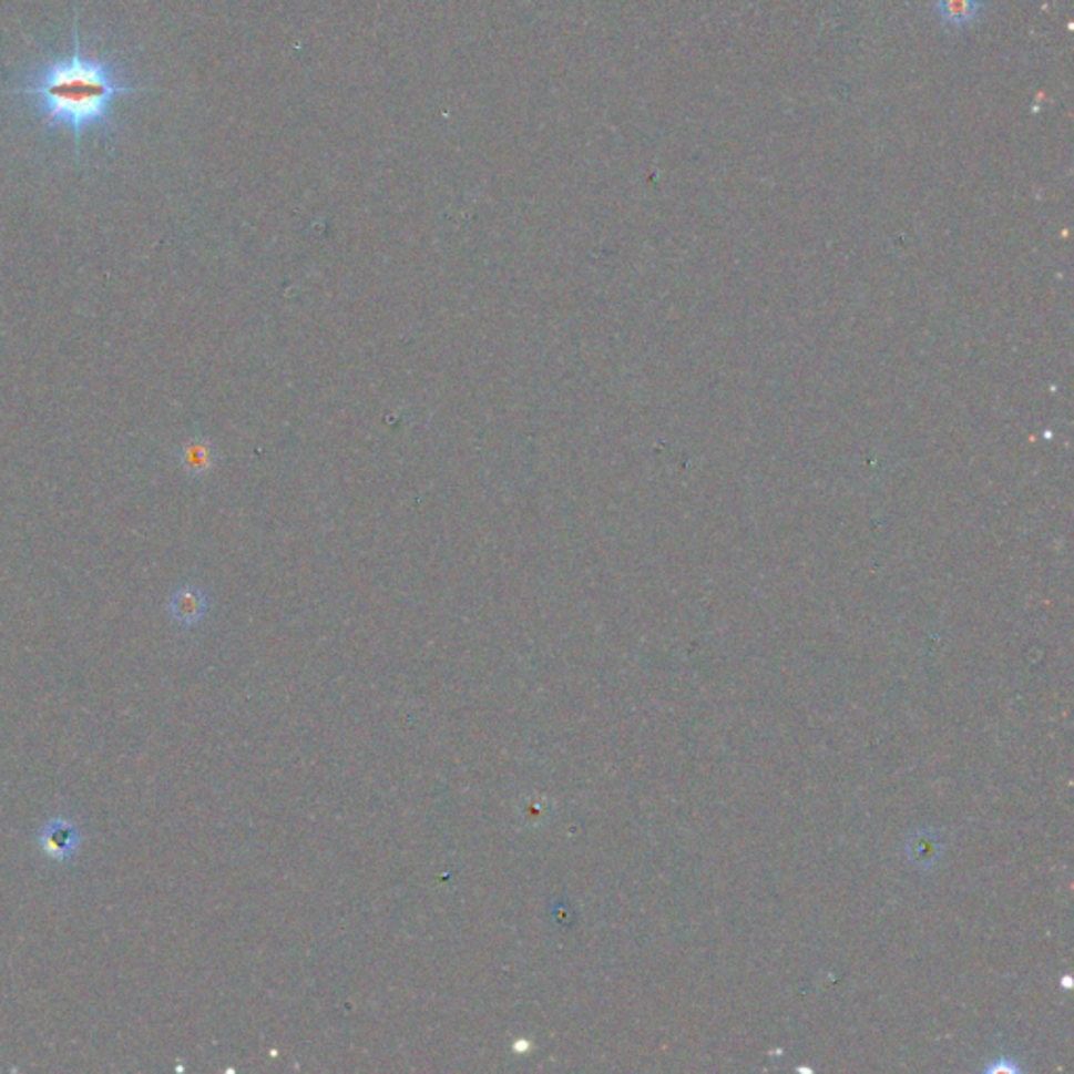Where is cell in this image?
Wrapping results in <instances>:
<instances>
[{"instance_id":"1","label":"cell","mask_w":1074,"mask_h":1074,"mask_svg":"<svg viewBox=\"0 0 1074 1074\" xmlns=\"http://www.w3.org/2000/svg\"><path fill=\"white\" fill-rule=\"evenodd\" d=\"M74 49L70 55L44 58L21 86L7 91L13 98L30 99L47 129L70 131L80 156L82 135L114 129V103L122 95L147 93L124 79L122 65L112 58H89L82 51L80 11L74 13Z\"/></svg>"},{"instance_id":"2","label":"cell","mask_w":1074,"mask_h":1074,"mask_svg":"<svg viewBox=\"0 0 1074 1074\" xmlns=\"http://www.w3.org/2000/svg\"><path fill=\"white\" fill-rule=\"evenodd\" d=\"M37 843L47 859L68 865L82 846V831L74 820L55 817L40 827Z\"/></svg>"},{"instance_id":"4","label":"cell","mask_w":1074,"mask_h":1074,"mask_svg":"<svg viewBox=\"0 0 1074 1074\" xmlns=\"http://www.w3.org/2000/svg\"><path fill=\"white\" fill-rule=\"evenodd\" d=\"M181 464L192 474H204L215 464V450L204 439H192L181 448Z\"/></svg>"},{"instance_id":"5","label":"cell","mask_w":1074,"mask_h":1074,"mask_svg":"<svg viewBox=\"0 0 1074 1074\" xmlns=\"http://www.w3.org/2000/svg\"><path fill=\"white\" fill-rule=\"evenodd\" d=\"M942 11H944L947 20H972V13H974V0H942Z\"/></svg>"},{"instance_id":"3","label":"cell","mask_w":1074,"mask_h":1074,"mask_svg":"<svg viewBox=\"0 0 1074 1074\" xmlns=\"http://www.w3.org/2000/svg\"><path fill=\"white\" fill-rule=\"evenodd\" d=\"M208 611V601L204 592L196 586H183L176 590L168 601V615L173 622L183 627L196 625Z\"/></svg>"}]
</instances>
